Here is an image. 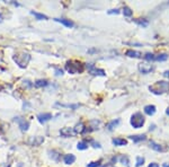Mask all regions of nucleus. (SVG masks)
<instances>
[{
  "label": "nucleus",
  "instance_id": "obj_28",
  "mask_svg": "<svg viewBox=\"0 0 169 167\" xmlns=\"http://www.w3.org/2000/svg\"><path fill=\"white\" fill-rule=\"evenodd\" d=\"M143 164H144V158H143V157H138V158H136V164H135V166L140 167V166H142Z\"/></svg>",
  "mask_w": 169,
  "mask_h": 167
},
{
  "label": "nucleus",
  "instance_id": "obj_15",
  "mask_svg": "<svg viewBox=\"0 0 169 167\" xmlns=\"http://www.w3.org/2000/svg\"><path fill=\"white\" fill-rule=\"evenodd\" d=\"M85 124L82 122H79V123L76 124V126L74 128V133H83L85 132Z\"/></svg>",
  "mask_w": 169,
  "mask_h": 167
},
{
  "label": "nucleus",
  "instance_id": "obj_16",
  "mask_svg": "<svg viewBox=\"0 0 169 167\" xmlns=\"http://www.w3.org/2000/svg\"><path fill=\"white\" fill-rule=\"evenodd\" d=\"M113 145L114 146H126L127 145V141L125 139H122V138H115L113 139Z\"/></svg>",
  "mask_w": 169,
  "mask_h": 167
},
{
  "label": "nucleus",
  "instance_id": "obj_30",
  "mask_svg": "<svg viewBox=\"0 0 169 167\" xmlns=\"http://www.w3.org/2000/svg\"><path fill=\"white\" fill-rule=\"evenodd\" d=\"M55 75H57V76H62V75H63V70H62V69H59V68H55Z\"/></svg>",
  "mask_w": 169,
  "mask_h": 167
},
{
  "label": "nucleus",
  "instance_id": "obj_23",
  "mask_svg": "<svg viewBox=\"0 0 169 167\" xmlns=\"http://www.w3.org/2000/svg\"><path fill=\"white\" fill-rule=\"evenodd\" d=\"M150 147H151L153 150H156V151H162V150H163L161 146L158 145V144H156V142H153V141L150 142Z\"/></svg>",
  "mask_w": 169,
  "mask_h": 167
},
{
  "label": "nucleus",
  "instance_id": "obj_14",
  "mask_svg": "<svg viewBox=\"0 0 169 167\" xmlns=\"http://www.w3.org/2000/svg\"><path fill=\"white\" fill-rule=\"evenodd\" d=\"M156 106L154 105H147V106H144V113L147 114V115H153L154 113H156Z\"/></svg>",
  "mask_w": 169,
  "mask_h": 167
},
{
  "label": "nucleus",
  "instance_id": "obj_4",
  "mask_svg": "<svg viewBox=\"0 0 169 167\" xmlns=\"http://www.w3.org/2000/svg\"><path fill=\"white\" fill-rule=\"evenodd\" d=\"M30 55L27 53H19V54H15L14 55V61L17 65H19L21 68H25L27 63L30 62Z\"/></svg>",
  "mask_w": 169,
  "mask_h": 167
},
{
  "label": "nucleus",
  "instance_id": "obj_7",
  "mask_svg": "<svg viewBox=\"0 0 169 167\" xmlns=\"http://www.w3.org/2000/svg\"><path fill=\"white\" fill-rule=\"evenodd\" d=\"M15 121L18 122L19 128H21V130L22 131L28 130V128H30V122H28V121H26L25 119H22V117H15Z\"/></svg>",
  "mask_w": 169,
  "mask_h": 167
},
{
  "label": "nucleus",
  "instance_id": "obj_5",
  "mask_svg": "<svg viewBox=\"0 0 169 167\" xmlns=\"http://www.w3.org/2000/svg\"><path fill=\"white\" fill-rule=\"evenodd\" d=\"M138 69H139V71L141 73L148 75V73H150L153 70V65H149L147 62H141V63H139V65H138Z\"/></svg>",
  "mask_w": 169,
  "mask_h": 167
},
{
  "label": "nucleus",
  "instance_id": "obj_20",
  "mask_svg": "<svg viewBox=\"0 0 169 167\" xmlns=\"http://www.w3.org/2000/svg\"><path fill=\"white\" fill-rule=\"evenodd\" d=\"M130 139H132L134 142H139V141H143V140H146L147 137H146L144 134H139V136H131Z\"/></svg>",
  "mask_w": 169,
  "mask_h": 167
},
{
  "label": "nucleus",
  "instance_id": "obj_18",
  "mask_svg": "<svg viewBox=\"0 0 169 167\" xmlns=\"http://www.w3.org/2000/svg\"><path fill=\"white\" fill-rule=\"evenodd\" d=\"M118 124H120V120H118V119H116V120H113V121H110V123L107 124V129H108L110 131L114 130V129L117 126Z\"/></svg>",
  "mask_w": 169,
  "mask_h": 167
},
{
  "label": "nucleus",
  "instance_id": "obj_19",
  "mask_svg": "<svg viewBox=\"0 0 169 167\" xmlns=\"http://www.w3.org/2000/svg\"><path fill=\"white\" fill-rule=\"evenodd\" d=\"M77 148H78V150H86V149L88 148V142L85 141V140L79 141L78 145H77Z\"/></svg>",
  "mask_w": 169,
  "mask_h": 167
},
{
  "label": "nucleus",
  "instance_id": "obj_31",
  "mask_svg": "<svg viewBox=\"0 0 169 167\" xmlns=\"http://www.w3.org/2000/svg\"><path fill=\"white\" fill-rule=\"evenodd\" d=\"M118 13H120V10H118V9H112V10L108 11V14H110V15H113V14L117 15Z\"/></svg>",
  "mask_w": 169,
  "mask_h": 167
},
{
  "label": "nucleus",
  "instance_id": "obj_36",
  "mask_svg": "<svg viewBox=\"0 0 169 167\" xmlns=\"http://www.w3.org/2000/svg\"><path fill=\"white\" fill-rule=\"evenodd\" d=\"M162 167H169V163H166V164H163Z\"/></svg>",
  "mask_w": 169,
  "mask_h": 167
},
{
  "label": "nucleus",
  "instance_id": "obj_9",
  "mask_svg": "<svg viewBox=\"0 0 169 167\" xmlns=\"http://www.w3.org/2000/svg\"><path fill=\"white\" fill-rule=\"evenodd\" d=\"M74 133V129H72V128H69V126H66V128H62V129L60 130V134H61L62 137H64V138L72 137Z\"/></svg>",
  "mask_w": 169,
  "mask_h": 167
},
{
  "label": "nucleus",
  "instance_id": "obj_10",
  "mask_svg": "<svg viewBox=\"0 0 169 167\" xmlns=\"http://www.w3.org/2000/svg\"><path fill=\"white\" fill-rule=\"evenodd\" d=\"M54 21L58 23H61L62 25H64L66 27H69V28H71V27H74V22H71L70 19H66V18H54Z\"/></svg>",
  "mask_w": 169,
  "mask_h": 167
},
{
  "label": "nucleus",
  "instance_id": "obj_11",
  "mask_svg": "<svg viewBox=\"0 0 169 167\" xmlns=\"http://www.w3.org/2000/svg\"><path fill=\"white\" fill-rule=\"evenodd\" d=\"M43 141H44V138H43V137L37 136V137H33V138L30 139V144L32 146H35V147H37V146L42 145V144H43Z\"/></svg>",
  "mask_w": 169,
  "mask_h": 167
},
{
  "label": "nucleus",
  "instance_id": "obj_12",
  "mask_svg": "<svg viewBox=\"0 0 169 167\" xmlns=\"http://www.w3.org/2000/svg\"><path fill=\"white\" fill-rule=\"evenodd\" d=\"M63 160H64V164H66V165H71V164H74V161H76V156L72 155V153H68V155L64 156Z\"/></svg>",
  "mask_w": 169,
  "mask_h": 167
},
{
  "label": "nucleus",
  "instance_id": "obj_21",
  "mask_svg": "<svg viewBox=\"0 0 169 167\" xmlns=\"http://www.w3.org/2000/svg\"><path fill=\"white\" fill-rule=\"evenodd\" d=\"M168 59V54L167 53H162V54H158V55H156V58H154V61H166Z\"/></svg>",
  "mask_w": 169,
  "mask_h": 167
},
{
  "label": "nucleus",
  "instance_id": "obj_6",
  "mask_svg": "<svg viewBox=\"0 0 169 167\" xmlns=\"http://www.w3.org/2000/svg\"><path fill=\"white\" fill-rule=\"evenodd\" d=\"M86 68L88 69V71L93 76H105V71H104L103 69H97L93 63H87Z\"/></svg>",
  "mask_w": 169,
  "mask_h": 167
},
{
  "label": "nucleus",
  "instance_id": "obj_2",
  "mask_svg": "<svg viewBox=\"0 0 169 167\" xmlns=\"http://www.w3.org/2000/svg\"><path fill=\"white\" fill-rule=\"evenodd\" d=\"M66 70L69 73H81L85 70V65L79 61H68L66 63Z\"/></svg>",
  "mask_w": 169,
  "mask_h": 167
},
{
  "label": "nucleus",
  "instance_id": "obj_32",
  "mask_svg": "<svg viewBox=\"0 0 169 167\" xmlns=\"http://www.w3.org/2000/svg\"><path fill=\"white\" fill-rule=\"evenodd\" d=\"M91 144H93V147H94V148H100V145H99L98 142H95V141H93Z\"/></svg>",
  "mask_w": 169,
  "mask_h": 167
},
{
  "label": "nucleus",
  "instance_id": "obj_3",
  "mask_svg": "<svg viewBox=\"0 0 169 167\" xmlns=\"http://www.w3.org/2000/svg\"><path fill=\"white\" fill-rule=\"evenodd\" d=\"M144 122H146V119H144V116L142 115V113H140V112L134 113V114L131 116V120H130L131 125H132L133 128H135V129L142 128Z\"/></svg>",
  "mask_w": 169,
  "mask_h": 167
},
{
  "label": "nucleus",
  "instance_id": "obj_24",
  "mask_svg": "<svg viewBox=\"0 0 169 167\" xmlns=\"http://www.w3.org/2000/svg\"><path fill=\"white\" fill-rule=\"evenodd\" d=\"M134 22L136 23L138 25H140V26H142V27H146V26H148V21H147V19H142V18H138V19H135Z\"/></svg>",
  "mask_w": 169,
  "mask_h": 167
},
{
  "label": "nucleus",
  "instance_id": "obj_37",
  "mask_svg": "<svg viewBox=\"0 0 169 167\" xmlns=\"http://www.w3.org/2000/svg\"><path fill=\"white\" fill-rule=\"evenodd\" d=\"M166 113H167V115H169V109H166Z\"/></svg>",
  "mask_w": 169,
  "mask_h": 167
},
{
  "label": "nucleus",
  "instance_id": "obj_35",
  "mask_svg": "<svg viewBox=\"0 0 169 167\" xmlns=\"http://www.w3.org/2000/svg\"><path fill=\"white\" fill-rule=\"evenodd\" d=\"M100 167H112L110 164H106V165H104V166H100Z\"/></svg>",
  "mask_w": 169,
  "mask_h": 167
},
{
  "label": "nucleus",
  "instance_id": "obj_8",
  "mask_svg": "<svg viewBox=\"0 0 169 167\" xmlns=\"http://www.w3.org/2000/svg\"><path fill=\"white\" fill-rule=\"evenodd\" d=\"M51 119H52L51 113H41V114L37 115V120H38V122L42 123V124H44L45 122L50 121Z\"/></svg>",
  "mask_w": 169,
  "mask_h": 167
},
{
  "label": "nucleus",
  "instance_id": "obj_22",
  "mask_svg": "<svg viewBox=\"0 0 169 167\" xmlns=\"http://www.w3.org/2000/svg\"><path fill=\"white\" fill-rule=\"evenodd\" d=\"M30 14L34 15L37 19H40V21H42V19L46 21V19H47V16H45V15L43 14H40V13H36V11H30Z\"/></svg>",
  "mask_w": 169,
  "mask_h": 167
},
{
  "label": "nucleus",
  "instance_id": "obj_25",
  "mask_svg": "<svg viewBox=\"0 0 169 167\" xmlns=\"http://www.w3.org/2000/svg\"><path fill=\"white\" fill-rule=\"evenodd\" d=\"M120 160H121V163H122L123 165H125V166H129V164H130L129 157H127V156H125V155L121 156V157H120Z\"/></svg>",
  "mask_w": 169,
  "mask_h": 167
},
{
  "label": "nucleus",
  "instance_id": "obj_1",
  "mask_svg": "<svg viewBox=\"0 0 169 167\" xmlns=\"http://www.w3.org/2000/svg\"><path fill=\"white\" fill-rule=\"evenodd\" d=\"M149 90L156 95L165 94L169 90V82L168 81H163V80L157 81L154 85L149 86Z\"/></svg>",
  "mask_w": 169,
  "mask_h": 167
},
{
  "label": "nucleus",
  "instance_id": "obj_27",
  "mask_svg": "<svg viewBox=\"0 0 169 167\" xmlns=\"http://www.w3.org/2000/svg\"><path fill=\"white\" fill-rule=\"evenodd\" d=\"M154 58H156V55L152 54V53H147V54L144 55V59H146L147 61H154Z\"/></svg>",
  "mask_w": 169,
  "mask_h": 167
},
{
  "label": "nucleus",
  "instance_id": "obj_29",
  "mask_svg": "<svg viewBox=\"0 0 169 167\" xmlns=\"http://www.w3.org/2000/svg\"><path fill=\"white\" fill-rule=\"evenodd\" d=\"M100 164H102L100 160H98V161H93V163L88 164L87 167H100Z\"/></svg>",
  "mask_w": 169,
  "mask_h": 167
},
{
  "label": "nucleus",
  "instance_id": "obj_26",
  "mask_svg": "<svg viewBox=\"0 0 169 167\" xmlns=\"http://www.w3.org/2000/svg\"><path fill=\"white\" fill-rule=\"evenodd\" d=\"M123 15L126 16V17H131L132 16V10L129 7H124L123 8Z\"/></svg>",
  "mask_w": 169,
  "mask_h": 167
},
{
  "label": "nucleus",
  "instance_id": "obj_33",
  "mask_svg": "<svg viewBox=\"0 0 169 167\" xmlns=\"http://www.w3.org/2000/svg\"><path fill=\"white\" fill-rule=\"evenodd\" d=\"M148 167H159V165H158L157 163H151Z\"/></svg>",
  "mask_w": 169,
  "mask_h": 167
},
{
  "label": "nucleus",
  "instance_id": "obj_17",
  "mask_svg": "<svg viewBox=\"0 0 169 167\" xmlns=\"http://www.w3.org/2000/svg\"><path fill=\"white\" fill-rule=\"evenodd\" d=\"M49 85V82H47V80L45 79H37L35 82H34V86L37 88H41V87H45V86H47Z\"/></svg>",
  "mask_w": 169,
  "mask_h": 167
},
{
  "label": "nucleus",
  "instance_id": "obj_38",
  "mask_svg": "<svg viewBox=\"0 0 169 167\" xmlns=\"http://www.w3.org/2000/svg\"><path fill=\"white\" fill-rule=\"evenodd\" d=\"M2 22V16H1V14H0V23Z\"/></svg>",
  "mask_w": 169,
  "mask_h": 167
},
{
  "label": "nucleus",
  "instance_id": "obj_34",
  "mask_svg": "<svg viewBox=\"0 0 169 167\" xmlns=\"http://www.w3.org/2000/svg\"><path fill=\"white\" fill-rule=\"evenodd\" d=\"M163 76H165L166 78H169V70H167V71H165V72H163Z\"/></svg>",
  "mask_w": 169,
  "mask_h": 167
},
{
  "label": "nucleus",
  "instance_id": "obj_13",
  "mask_svg": "<svg viewBox=\"0 0 169 167\" xmlns=\"http://www.w3.org/2000/svg\"><path fill=\"white\" fill-rule=\"evenodd\" d=\"M125 54L130 58H141L142 57V54L139 51H135V50H127L125 52Z\"/></svg>",
  "mask_w": 169,
  "mask_h": 167
}]
</instances>
